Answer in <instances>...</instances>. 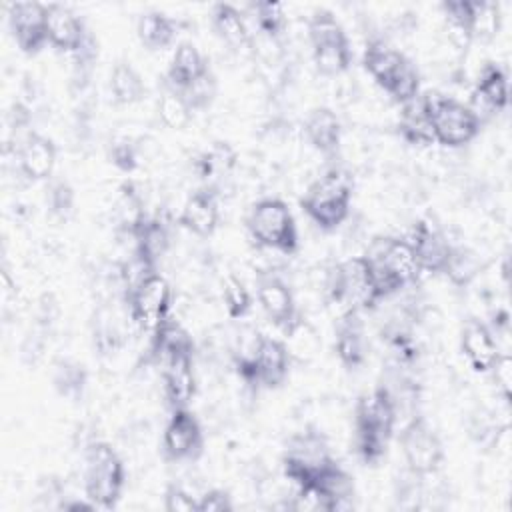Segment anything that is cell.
I'll list each match as a JSON object with an SVG mask.
<instances>
[{
  "mask_svg": "<svg viewBox=\"0 0 512 512\" xmlns=\"http://www.w3.org/2000/svg\"><path fill=\"white\" fill-rule=\"evenodd\" d=\"M396 414V398L386 386H376L358 396L354 406V450L366 466H378L388 454Z\"/></svg>",
  "mask_w": 512,
  "mask_h": 512,
  "instance_id": "obj_1",
  "label": "cell"
},
{
  "mask_svg": "<svg viewBox=\"0 0 512 512\" xmlns=\"http://www.w3.org/2000/svg\"><path fill=\"white\" fill-rule=\"evenodd\" d=\"M502 26V12L496 2L476 0L474 4V40H492Z\"/></svg>",
  "mask_w": 512,
  "mask_h": 512,
  "instance_id": "obj_41",
  "label": "cell"
},
{
  "mask_svg": "<svg viewBox=\"0 0 512 512\" xmlns=\"http://www.w3.org/2000/svg\"><path fill=\"white\" fill-rule=\"evenodd\" d=\"M470 110L484 124L490 116L504 112L510 104V88L508 74L494 62H488L476 80V86L470 94Z\"/></svg>",
  "mask_w": 512,
  "mask_h": 512,
  "instance_id": "obj_16",
  "label": "cell"
},
{
  "mask_svg": "<svg viewBox=\"0 0 512 512\" xmlns=\"http://www.w3.org/2000/svg\"><path fill=\"white\" fill-rule=\"evenodd\" d=\"M256 300L270 320L286 338H290L302 324V316L292 288L274 272H260L256 276Z\"/></svg>",
  "mask_w": 512,
  "mask_h": 512,
  "instance_id": "obj_10",
  "label": "cell"
},
{
  "mask_svg": "<svg viewBox=\"0 0 512 512\" xmlns=\"http://www.w3.org/2000/svg\"><path fill=\"white\" fill-rule=\"evenodd\" d=\"M152 352L160 354L162 360L168 354L182 352V350H194V340L188 334V330L176 322L174 318H168L160 328L152 332Z\"/></svg>",
  "mask_w": 512,
  "mask_h": 512,
  "instance_id": "obj_34",
  "label": "cell"
},
{
  "mask_svg": "<svg viewBox=\"0 0 512 512\" xmlns=\"http://www.w3.org/2000/svg\"><path fill=\"white\" fill-rule=\"evenodd\" d=\"M204 452V432L190 408L170 410L162 432V454L170 462H192Z\"/></svg>",
  "mask_w": 512,
  "mask_h": 512,
  "instance_id": "obj_11",
  "label": "cell"
},
{
  "mask_svg": "<svg viewBox=\"0 0 512 512\" xmlns=\"http://www.w3.org/2000/svg\"><path fill=\"white\" fill-rule=\"evenodd\" d=\"M422 100L430 112L436 144L444 148H462L480 134L484 124L468 104L436 90L422 92Z\"/></svg>",
  "mask_w": 512,
  "mask_h": 512,
  "instance_id": "obj_5",
  "label": "cell"
},
{
  "mask_svg": "<svg viewBox=\"0 0 512 512\" xmlns=\"http://www.w3.org/2000/svg\"><path fill=\"white\" fill-rule=\"evenodd\" d=\"M180 22L160 10H146L136 20V36L146 50H166L176 42Z\"/></svg>",
  "mask_w": 512,
  "mask_h": 512,
  "instance_id": "obj_30",
  "label": "cell"
},
{
  "mask_svg": "<svg viewBox=\"0 0 512 512\" xmlns=\"http://www.w3.org/2000/svg\"><path fill=\"white\" fill-rule=\"evenodd\" d=\"M304 136L308 144L326 158L338 154L342 144V122L328 106H316L304 120Z\"/></svg>",
  "mask_w": 512,
  "mask_h": 512,
  "instance_id": "obj_25",
  "label": "cell"
},
{
  "mask_svg": "<svg viewBox=\"0 0 512 512\" xmlns=\"http://www.w3.org/2000/svg\"><path fill=\"white\" fill-rule=\"evenodd\" d=\"M292 364V352L288 344L274 336H260L258 352H256V380L260 388L274 390L280 388L288 374Z\"/></svg>",
  "mask_w": 512,
  "mask_h": 512,
  "instance_id": "obj_21",
  "label": "cell"
},
{
  "mask_svg": "<svg viewBox=\"0 0 512 512\" xmlns=\"http://www.w3.org/2000/svg\"><path fill=\"white\" fill-rule=\"evenodd\" d=\"M164 398L170 410L190 408L196 396L198 382L194 372V350H182L164 358Z\"/></svg>",
  "mask_w": 512,
  "mask_h": 512,
  "instance_id": "obj_15",
  "label": "cell"
},
{
  "mask_svg": "<svg viewBox=\"0 0 512 512\" xmlns=\"http://www.w3.org/2000/svg\"><path fill=\"white\" fill-rule=\"evenodd\" d=\"M222 302L230 320H244L254 304L250 288L236 274H226L222 280Z\"/></svg>",
  "mask_w": 512,
  "mask_h": 512,
  "instance_id": "obj_36",
  "label": "cell"
},
{
  "mask_svg": "<svg viewBox=\"0 0 512 512\" xmlns=\"http://www.w3.org/2000/svg\"><path fill=\"white\" fill-rule=\"evenodd\" d=\"M128 234L132 236V256L148 270H158V262L170 248V232L160 218H142Z\"/></svg>",
  "mask_w": 512,
  "mask_h": 512,
  "instance_id": "obj_23",
  "label": "cell"
},
{
  "mask_svg": "<svg viewBox=\"0 0 512 512\" xmlns=\"http://www.w3.org/2000/svg\"><path fill=\"white\" fill-rule=\"evenodd\" d=\"M210 20L216 36L232 50H242L252 46L254 38L248 28V22L234 4H228V2L214 4L210 12Z\"/></svg>",
  "mask_w": 512,
  "mask_h": 512,
  "instance_id": "obj_29",
  "label": "cell"
},
{
  "mask_svg": "<svg viewBox=\"0 0 512 512\" xmlns=\"http://www.w3.org/2000/svg\"><path fill=\"white\" fill-rule=\"evenodd\" d=\"M460 352L468 360L470 368L480 374H488L498 354L504 352L492 334L490 326L478 318L464 322L460 330Z\"/></svg>",
  "mask_w": 512,
  "mask_h": 512,
  "instance_id": "obj_20",
  "label": "cell"
},
{
  "mask_svg": "<svg viewBox=\"0 0 512 512\" xmlns=\"http://www.w3.org/2000/svg\"><path fill=\"white\" fill-rule=\"evenodd\" d=\"M8 28L16 46L26 56H36L48 46L46 16L48 4L42 2H12L6 6Z\"/></svg>",
  "mask_w": 512,
  "mask_h": 512,
  "instance_id": "obj_12",
  "label": "cell"
},
{
  "mask_svg": "<svg viewBox=\"0 0 512 512\" xmlns=\"http://www.w3.org/2000/svg\"><path fill=\"white\" fill-rule=\"evenodd\" d=\"M86 380H88L86 370L76 360L64 358L54 366V376H52L54 388L60 396H64L68 400H80L82 398L84 388H86Z\"/></svg>",
  "mask_w": 512,
  "mask_h": 512,
  "instance_id": "obj_35",
  "label": "cell"
},
{
  "mask_svg": "<svg viewBox=\"0 0 512 512\" xmlns=\"http://www.w3.org/2000/svg\"><path fill=\"white\" fill-rule=\"evenodd\" d=\"M246 230L256 246L280 254L298 252V226L290 206L276 196L256 200L246 214Z\"/></svg>",
  "mask_w": 512,
  "mask_h": 512,
  "instance_id": "obj_4",
  "label": "cell"
},
{
  "mask_svg": "<svg viewBox=\"0 0 512 512\" xmlns=\"http://www.w3.org/2000/svg\"><path fill=\"white\" fill-rule=\"evenodd\" d=\"M234 502L228 490L224 488H210L198 496L196 512H232Z\"/></svg>",
  "mask_w": 512,
  "mask_h": 512,
  "instance_id": "obj_46",
  "label": "cell"
},
{
  "mask_svg": "<svg viewBox=\"0 0 512 512\" xmlns=\"http://www.w3.org/2000/svg\"><path fill=\"white\" fill-rule=\"evenodd\" d=\"M406 62H408V58L400 50H396L394 46L384 42L382 38L368 40V44L362 52L364 70L384 92Z\"/></svg>",
  "mask_w": 512,
  "mask_h": 512,
  "instance_id": "obj_26",
  "label": "cell"
},
{
  "mask_svg": "<svg viewBox=\"0 0 512 512\" xmlns=\"http://www.w3.org/2000/svg\"><path fill=\"white\" fill-rule=\"evenodd\" d=\"M308 486H314L320 492L326 502V512H342L354 508V478L336 460H330Z\"/></svg>",
  "mask_w": 512,
  "mask_h": 512,
  "instance_id": "obj_24",
  "label": "cell"
},
{
  "mask_svg": "<svg viewBox=\"0 0 512 512\" xmlns=\"http://www.w3.org/2000/svg\"><path fill=\"white\" fill-rule=\"evenodd\" d=\"M398 134L406 144L412 146H430L434 142V132H432V120L430 112L422 100V92L416 100L400 106V116H398Z\"/></svg>",
  "mask_w": 512,
  "mask_h": 512,
  "instance_id": "obj_31",
  "label": "cell"
},
{
  "mask_svg": "<svg viewBox=\"0 0 512 512\" xmlns=\"http://www.w3.org/2000/svg\"><path fill=\"white\" fill-rule=\"evenodd\" d=\"M46 30L48 44L58 52L80 54L90 42L84 20L70 6L64 4H48Z\"/></svg>",
  "mask_w": 512,
  "mask_h": 512,
  "instance_id": "obj_18",
  "label": "cell"
},
{
  "mask_svg": "<svg viewBox=\"0 0 512 512\" xmlns=\"http://www.w3.org/2000/svg\"><path fill=\"white\" fill-rule=\"evenodd\" d=\"M334 350L340 364L348 370L360 368L368 356V342L364 322L360 318V310H346L338 318Z\"/></svg>",
  "mask_w": 512,
  "mask_h": 512,
  "instance_id": "obj_22",
  "label": "cell"
},
{
  "mask_svg": "<svg viewBox=\"0 0 512 512\" xmlns=\"http://www.w3.org/2000/svg\"><path fill=\"white\" fill-rule=\"evenodd\" d=\"M308 40L312 46V62L322 76H340L352 64V48L344 26L326 10H314L308 18Z\"/></svg>",
  "mask_w": 512,
  "mask_h": 512,
  "instance_id": "obj_6",
  "label": "cell"
},
{
  "mask_svg": "<svg viewBox=\"0 0 512 512\" xmlns=\"http://www.w3.org/2000/svg\"><path fill=\"white\" fill-rule=\"evenodd\" d=\"M126 484V468L110 442L94 440L84 450V496L98 508L118 504Z\"/></svg>",
  "mask_w": 512,
  "mask_h": 512,
  "instance_id": "obj_3",
  "label": "cell"
},
{
  "mask_svg": "<svg viewBox=\"0 0 512 512\" xmlns=\"http://www.w3.org/2000/svg\"><path fill=\"white\" fill-rule=\"evenodd\" d=\"M330 460H334V456L330 454L326 436L314 428H308L292 434L286 442L282 454V472L284 478L294 484V488H300L312 484L316 474Z\"/></svg>",
  "mask_w": 512,
  "mask_h": 512,
  "instance_id": "obj_7",
  "label": "cell"
},
{
  "mask_svg": "<svg viewBox=\"0 0 512 512\" xmlns=\"http://www.w3.org/2000/svg\"><path fill=\"white\" fill-rule=\"evenodd\" d=\"M422 92V78L416 68V64L408 58V62L402 66V70L396 74L392 84L386 88V94L396 102L398 106H404L412 100H416Z\"/></svg>",
  "mask_w": 512,
  "mask_h": 512,
  "instance_id": "obj_38",
  "label": "cell"
},
{
  "mask_svg": "<svg viewBox=\"0 0 512 512\" xmlns=\"http://www.w3.org/2000/svg\"><path fill=\"white\" fill-rule=\"evenodd\" d=\"M474 4L476 0H446L440 4L446 40L458 52H466L474 42Z\"/></svg>",
  "mask_w": 512,
  "mask_h": 512,
  "instance_id": "obj_28",
  "label": "cell"
},
{
  "mask_svg": "<svg viewBox=\"0 0 512 512\" xmlns=\"http://www.w3.org/2000/svg\"><path fill=\"white\" fill-rule=\"evenodd\" d=\"M108 90L118 106H132L144 100L146 96V84L142 74L136 70V66L128 60H118L108 78Z\"/></svg>",
  "mask_w": 512,
  "mask_h": 512,
  "instance_id": "obj_32",
  "label": "cell"
},
{
  "mask_svg": "<svg viewBox=\"0 0 512 512\" xmlns=\"http://www.w3.org/2000/svg\"><path fill=\"white\" fill-rule=\"evenodd\" d=\"M354 178L340 166L328 168L300 198L302 212L324 232L336 230L350 214Z\"/></svg>",
  "mask_w": 512,
  "mask_h": 512,
  "instance_id": "obj_2",
  "label": "cell"
},
{
  "mask_svg": "<svg viewBox=\"0 0 512 512\" xmlns=\"http://www.w3.org/2000/svg\"><path fill=\"white\" fill-rule=\"evenodd\" d=\"M400 448L406 470L414 478H426L436 474L446 458L442 438L422 414L412 416L402 428Z\"/></svg>",
  "mask_w": 512,
  "mask_h": 512,
  "instance_id": "obj_9",
  "label": "cell"
},
{
  "mask_svg": "<svg viewBox=\"0 0 512 512\" xmlns=\"http://www.w3.org/2000/svg\"><path fill=\"white\" fill-rule=\"evenodd\" d=\"M376 260H380L400 282L402 286L416 284L418 278L422 276L420 264L416 260V254L406 240V236H380L374 238L368 250L364 252Z\"/></svg>",
  "mask_w": 512,
  "mask_h": 512,
  "instance_id": "obj_17",
  "label": "cell"
},
{
  "mask_svg": "<svg viewBox=\"0 0 512 512\" xmlns=\"http://www.w3.org/2000/svg\"><path fill=\"white\" fill-rule=\"evenodd\" d=\"M58 148L52 138L28 130L16 150L18 172L28 182H48L54 178Z\"/></svg>",
  "mask_w": 512,
  "mask_h": 512,
  "instance_id": "obj_14",
  "label": "cell"
},
{
  "mask_svg": "<svg viewBox=\"0 0 512 512\" xmlns=\"http://www.w3.org/2000/svg\"><path fill=\"white\" fill-rule=\"evenodd\" d=\"M250 10H252L256 28L260 30V34L270 40H280V36L286 30V24H288L284 6L280 2L260 0V2L250 4Z\"/></svg>",
  "mask_w": 512,
  "mask_h": 512,
  "instance_id": "obj_37",
  "label": "cell"
},
{
  "mask_svg": "<svg viewBox=\"0 0 512 512\" xmlns=\"http://www.w3.org/2000/svg\"><path fill=\"white\" fill-rule=\"evenodd\" d=\"M108 158L114 164L116 170L124 174H132L140 164V152L138 146L130 138H118L110 144Z\"/></svg>",
  "mask_w": 512,
  "mask_h": 512,
  "instance_id": "obj_43",
  "label": "cell"
},
{
  "mask_svg": "<svg viewBox=\"0 0 512 512\" xmlns=\"http://www.w3.org/2000/svg\"><path fill=\"white\" fill-rule=\"evenodd\" d=\"M126 304L130 320L152 334L170 318L172 286L158 270H152L126 290Z\"/></svg>",
  "mask_w": 512,
  "mask_h": 512,
  "instance_id": "obj_8",
  "label": "cell"
},
{
  "mask_svg": "<svg viewBox=\"0 0 512 512\" xmlns=\"http://www.w3.org/2000/svg\"><path fill=\"white\" fill-rule=\"evenodd\" d=\"M496 394L508 404L512 398V356L508 352H500L492 368L488 370Z\"/></svg>",
  "mask_w": 512,
  "mask_h": 512,
  "instance_id": "obj_44",
  "label": "cell"
},
{
  "mask_svg": "<svg viewBox=\"0 0 512 512\" xmlns=\"http://www.w3.org/2000/svg\"><path fill=\"white\" fill-rule=\"evenodd\" d=\"M406 240L410 242L422 272L444 274L448 260L452 256L454 244L438 226L430 224L428 220H416Z\"/></svg>",
  "mask_w": 512,
  "mask_h": 512,
  "instance_id": "obj_13",
  "label": "cell"
},
{
  "mask_svg": "<svg viewBox=\"0 0 512 512\" xmlns=\"http://www.w3.org/2000/svg\"><path fill=\"white\" fill-rule=\"evenodd\" d=\"M76 206V194L74 188L60 178L48 180V190H46V208L52 218L58 220H68L74 214Z\"/></svg>",
  "mask_w": 512,
  "mask_h": 512,
  "instance_id": "obj_40",
  "label": "cell"
},
{
  "mask_svg": "<svg viewBox=\"0 0 512 512\" xmlns=\"http://www.w3.org/2000/svg\"><path fill=\"white\" fill-rule=\"evenodd\" d=\"M220 222L218 192L212 186H202L194 190L178 216V224L198 238H210Z\"/></svg>",
  "mask_w": 512,
  "mask_h": 512,
  "instance_id": "obj_19",
  "label": "cell"
},
{
  "mask_svg": "<svg viewBox=\"0 0 512 512\" xmlns=\"http://www.w3.org/2000/svg\"><path fill=\"white\" fill-rule=\"evenodd\" d=\"M156 114L158 120L170 130H184L194 118V110L184 98V94L178 88H174L166 78H162V84L158 88Z\"/></svg>",
  "mask_w": 512,
  "mask_h": 512,
  "instance_id": "obj_33",
  "label": "cell"
},
{
  "mask_svg": "<svg viewBox=\"0 0 512 512\" xmlns=\"http://www.w3.org/2000/svg\"><path fill=\"white\" fill-rule=\"evenodd\" d=\"M184 94V98L188 100V104L192 106L194 112L198 110H204L208 108L214 98H216V92H218V82H216V76L212 74V70L202 76L198 82H194L192 86H188L186 90H180Z\"/></svg>",
  "mask_w": 512,
  "mask_h": 512,
  "instance_id": "obj_42",
  "label": "cell"
},
{
  "mask_svg": "<svg viewBox=\"0 0 512 512\" xmlns=\"http://www.w3.org/2000/svg\"><path fill=\"white\" fill-rule=\"evenodd\" d=\"M208 72H210V66H208L206 56L200 52V48L196 44L184 40V42L176 44L164 78L174 88L186 90L188 86L198 82Z\"/></svg>",
  "mask_w": 512,
  "mask_h": 512,
  "instance_id": "obj_27",
  "label": "cell"
},
{
  "mask_svg": "<svg viewBox=\"0 0 512 512\" xmlns=\"http://www.w3.org/2000/svg\"><path fill=\"white\" fill-rule=\"evenodd\" d=\"M62 510H72V512H78V510H84V512H92V510H98L86 496L84 500H70V502H62L60 504Z\"/></svg>",
  "mask_w": 512,
  "mask_h": 512,
  "instance_id": "obj_47",
  "label": "cell"
},
{
  "mask_svg": "<svg viewBox=\"0 0 512 512\" xmlns=\"http://www.w3.org/2000/svg\"><path fill=\"white\" fill-rule=\"evenodd\" d=\"M198 496L190 494L182 484L170 482L164 490V510L166 512H196Z\"/></svg>",
  "mask_w": 512,
  "mask_h": 512,
  "instance_id": "obj_45",
  "label": "cell"
},
{
  "mask_svg": "<svg viewBox=\"0 0 512 512\" xmlns=\"http://www.w3.org/2000/svg\"><path fill=\"white\" fill-rule=\"evenodd\" d=\"M480 270V262L472 250L466 246H454L448 266L442 276H446L454 286H468Z\"/></svg>",
  "mask_w": 512,
  "mask_h": 512,
  "instance_id": "obj_39",
  "label": "cell"
}]
</instances>
